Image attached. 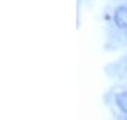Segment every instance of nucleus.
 Here are the masks:
<instances>
[{"mask_svg": "<svg viewBox=\"0 0 127 120\" xmlns=\"http://www.w3.org/2000/svg\"><path fill=\"white\" fill-rule=\"evenodd\" d=\"M116 103L123 113H127V92H122L116 95Z\"/></svg>", "mask_w": 127, "mask_h": 120, "instance_id": "f03ea898", "label": "nucleus"}, {"mask_svg": "<svg viewBox=\"0 0 127 120\" xmlns=\"http://www.w3.org/2000/svg\"><path fill=\"white\" fill-rule=\"evenodd\" d=\"M114 24L119 28L127 27V7H119L114 13Z\"/></svg>", "mask_w": 127, "mask_h": 120, "instance_id": "f257e3e1", "label": "nucleus"}]
</instances>
